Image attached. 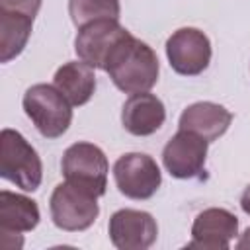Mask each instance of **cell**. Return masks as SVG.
Returning <instances> with one entry per match:
<instances>
[{
  "instance_id": "6da1fadb",
  "label": "cell",
  "mask_w": 250,
  "mask_h": 250,
  "mask_svg": "<svg viewBox=\"0 0 250 250\" xmlns=\"http://www.w3.org/2000/svg\"><path fill=\"white\" fill-rule=\"evenodd\" d=\"M111 82L125 94L148 92L158 82V57L145 41L131 33L117 43L104 68Z\"/></svg>"
},
{
  "instance_id": "7a4b0ae2",
  "label": "cell",
  "mask_w": 250,
  "mask_h": 250,
  "mask_svg": "<svg viewBox=\"0 0 250 250\" xmlns=\"http://www.w3.org/2000/svg\"><path fill=\"white\" fill-rule=\"evenodd\" d=\"M25 115L45 139L62 137L72 121V104L51 84H33L21 100Z\"/></svg>"
},
{
  "instance_id": "3957f363",
  "label": "cell",
  "mask_w": 250,
  "mask_h": 250,
  "mask_svg": "<svg viewBox=\"0 0 250 250\" xmlns=\"http://www.w3.org/2000/svg\"><path fill=\"white\" fill-rule=\"evenodd\" d=\"M0 176L23 191L39 189L43 178V164L37 150L20 131L8 127L0 133Z\"/></svg>"
},
{
  "instance_id": "277c9868",
  "label": "cell",
  "mask_w": 250,
  "mask_h": 250,
  "mask_svg": "<svg viewBox=\"0 0 250 250\" xmlns=\"http://www.w3.org/2000/svg\"><path fill=\"white\" fill-rule=\"evenodd\" d=\"M61 170L68 184L78 186L96 197L105 193L109 164L98 145L84 141L70 145L62 154Z\"/></svg>"
},
{
  "instance_id": "5b68a950",
  "label": "cell",
  "mask_w": 250,
  "mask_h": 250,
  "mask_svg": "<svg viewBox=\"0 0 250 250\" xmlns=\"http://www.w3.org/2000/svg\"><path fill=\"white\" fill-rule=\"evenodd\" d=\"M49 211L57 229L80 232L94 225L100 215V205L96 195L64 180L62 184L55 186L49 199Z\"/></svg>"
},
{
  "instance_id": "8992f818",
  "label": "cell",
  "mask_w": 250,
  "mask_h": 250,
  "mask_svg": "<svg viewBox=\"0 0 250 250\" xmlns=\"http://www.w3.org/2000/svg\"><path fill=\"white\" fill-rule=\"evenodd\" d=\"M113 180L125 197L148 199L158 191L162 184V172L152 156L145 152H127L115 160Z\"/></svg>"
},
{
  "instance_id": "52a82bcc",
  "label": "cell",
  "mask_w": 250,
  "mask_h": 250,
  "mask_svg": "<svg viewBox=\"0 0 250 250\" xmlns=\"http://www.w3.org/2000/svg\"><path fill=\"white\" fill-rule=\"evenodd\" d=\"M170 66L182 76H197L211 62V41L197 27H180L166 41Z\"/></svg>"
},
{
  "instance_id": "ba28073f",
  "label": "cell",
  "mask_w": 250,
  "mask_h": 250,
  "mask_svg": "<svg viewBox=\"0 0 250 250\" xmlns=\"http://www.w3.org/2000/svg\"><path fill=\"white\" fill-rule=\"evenodd\" d=\"M127 35L129 31L119 23V20H98L78 27L74 37V51L80 61L104 70L111 51Z\"/></svg>"
},
{
  "instance_id": "9c48e42d",
  "label": "cell",
  "mask_w": 250,
  "mask_h": 250,
  "mask_svg": "<svg viewBox=\"0 0 250 250\" xmlns=\"http://www.w3.org/2000/svg\"><path fill=\"white\" fill-rule=\"evenodd\" d=\"M209 143L193 131L178 129V133L164 145L162 164L172 178L189 180L203 172Z\"/></svg>"
},
{
  "instance_id": "30bf717a",
  "label": "cell",
  "mask_w": 250,
  "mask_h": 250,
  "mask_svg": "<svg viewBox=\"0 0 250 250\" xmlns=\"http://www.w3.org/2000/svg\"><path fill=\"white\" fill-rule=\"evenodd\" d=\"M109 240L119 250H146L158 236L154 217L139 209H119L109 217Z\"/></svg>"
},
{
  "instance_id": "8fae6325",
  "label": "cell",
  "mask_w": 250,
  "mask_h": 250,
  "mask_svg": "<svg viewBox=\"0 0 250 250\" xmlns=\"http://www.w3.org/2000/svg\"><path fill=\"white\" fill-rule=\"evenodd\" d=\"M238 234V219L234 213L223 207L203 209L191 225V240L188 248L203 250H227L230 240Z\"/></svg>"
},
{
  "instance_id": "7c38bea8",
  "label": "cell",
  "mask_w": 250,
  "mask_h": 250,
  "mask_svg": "<svg viewBox=\"0 0 250 250\" xmlns=\"http://www.w3.org/2000/svg\"><path fill=\"white\" fill-rule=\"evenodd\" d=\"M166 119V107L160 98L150 92L131 94L121 109V123L127 133L135 137H148L156 133Z\"/></svg>"
},
{
  "instance_id": "4fadbf2b",
  "label": "cell",
  "mask_w": 250,
  "mask_h": 250,
  "mask_svg": "<svg viewBox=\"0 0 250 250\" xmlns=\"http://www.w3.org/2000/svg\"><path fill=\"white\" fill-rule=\"evenodd\" d=\"M39 207L33 199L2 189L0 191V234L2 244L10 236L21 238V232H29L39 225ZM23 240V238H21Z\"/></svg>"
},
{
  "instance_id": "5bb4252c",
  "label": "cell",
  "mask_w": 250,
  "mask_h": 250,
  "mask_svg": "<svg viewBox=\"0 0 250 250\" xmlns=\"http://www.w3.org/2000/svg\"><path fill=\"white\" fill-rule=\"evenodd\" d=\"M230 123H232V113L227 107L213 102H195L182 111L178 129L193 131L199 137H203L207 143H213L227 133Z\"/></svg>"
},
{
  "instance_id": "9a60e30c",
  "label": "cell",
  "mask_w": 250,
  "mask_h": 250,
  "mask_svg": "<svg viewBox=\"0 0 250 250\" xmlns=\"http://www.w3.org/2000/svg\"><path fill=\"white\" fill-rule=\"evenodd\" d=\"M53 86L62 92V96L72 105H84L96 92V74L94 66L84 61H68L57 68L53 76Z\"/></svg>"
},
{
  "instance_id": "2e32d148",
  "label": "cell",
  "mask_w": 250,
  "mask_h": 250,
  "mask_svg": "<svg viewBox=\"0 0 250 250\" xmlns=\"http://www.w3.org/2000/svg\"><path fill=\"white\" fill-rule=\"evenodd\" d=\"M31 29V16L12 10H0V62H10L18 55H21L29 41Z\"/></svg>"
},
{
  "instance_id": "e0dca14e",
  "label": "cell",
  "mask_w": 250,
  "mask_h": 250,
  "mask_svg": "<svg viewBox=\"0 0 250 250\" xmlns=\"http://www.w3.org/2000/svg\"><path fill=\"white\" fill-rule=\"evenodd\" d=\"M68 14L76 27L98 20H119V0H68Z\"/></svg>"
},
{
  "instance_id": "ac0fdd59",
  "label": "cell",
  "mask_w": 250,
  "mask_h": 250,
  "mask_svg": "<svg viewBox=\"0 0 250 250\" xmlns=\"http://www.w3.org/2000/svg\"><path fill=\"white\" fill-rule=\"evenodd\" d=\"M43 0H0V10H12L35 18Z\"/></svg>"
},
{
  "instance_id": "d6986e66",
  "label": "cell",
  "mask_w": 250,
  "mask_h": 250,
  "mask_svg": "<svg viewBox=\"0 0 250 250\" xmlns=\"http://www.w3.org/2000/svg\"><path fill=\"white\" fill-rule=\"evenodd\" d=\"M240 207H242V211L246 215H250V184L244 188V191L240 195Z\"/></svg>"
},
{
  "instance_id": "ffe728a7",
  "label": "cell",
  "mask_w": 250,
  "mask_h": 250,
  "mask_svg": "<svg viewBox=\"0 0 250 250\" xmlns=\"http://www.w3.org/2000/svg\"><path fill=\"white\" fill-rule=\"evenodd\" d=\"M236 248L238 250H244V248H250V227L242 232V236L238 238V242H236Z\"/></svg>"
}]
</instances>
